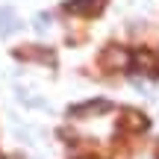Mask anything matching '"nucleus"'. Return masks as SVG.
<instances>
[{"instance_id": "nucleus-1", "label": "nucleus", "mask_w": 159, "mask_h": 159, "mask_svg": "<svg viewBox=\"0 0 159 159\" xmlns=\"http://www.w3.org/2000/svg\"><path fill=\"white\" fill-rule=\"evenodd\" d=\"M21 30V21H18L15 9L12 6H0V35H12Z\"/></svg>"}, {"instance_id": "nucleus-2", "label": "nucleus", "mask_w": 159, "mask_h": 159, "mask_svg": "<svg viewBox=\"0 0 159 159\" xmlns=\"http://www.w3.org/2000/svg\"><path fill=\"white\" fill-rule=\"evenodd\" d=\"M103 62L115 65V68H127V65H130V53H127L124 47H109V50L103 53Z\"/></svg>"}, {"instance_id": "nucleus-3", "label": "nucleus", "mask_w": 159, "mask_h": 159, "mask_svg": "<svg viewBox=\"0 0 159 159\" xmlns=\"http://www.w3.org/2000/svg\"><path fill=\"white\" fill-rule=\"evenodd\" d=\"M106 109H109L106 100H97V103H85V106H74L71 115L74 118H83V115H97V112H106Z\"/></svg>"}, {"instance_id": "nucleus-4", "label": "nucleus", "mask_w": 159, "mask_h": 159, "mask_svg": "<svg viewBox=\"0 0 159 159\" xmlns=\"http://www.w3.org/2000/svg\"><path fill=\"white\" fill-rule=\"evenodd\" d=\"M124 127H130V130H144V127H148V118H144L142 112H136V109H127L124 112Z\"/></svg>"}, {"instance_id": "nucleus-5", "label": "nucleus", "mask_w": 159, "mask_h": 159, "mask_svg": "<svg viewBox=\"0 0 159 159\" xmlns=\"http://www.w3.org/2000/svg\"><path fill=\"white\" fill-rule=\"evenodd\" d=\"M33 27H35V33H44V30L50 27V15H44V12L33 15Z\"/></svg>"}, {"instance_id": "nucleus-6", "label": "nucleus", "mask_w": 159, "mask_h": 159, "mask_svg": "<svg viewBox=\"0 0 159 159\" xmlns=\"http://www.w3.org/2000/svg\"><path fill=\"white\" fill-rule=\"evenodd\" d=\"M136 65H142V68H153V56H150V53H136Z\"/></svg>"}]
</instances>
